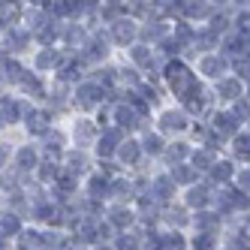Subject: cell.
<instances>
[{
  "instance_id": "obj_38",
  "label": "cell",
  "mask_w": 250,
  "mask_h": 250,
  "mask_svg": "<svg viewBox=\"0 0 250 250\" xmlns=\"http://www.w3.org/2000/svg\"><path fill=\"white\" fill-rule=\"evenodd\" d=\"M235 184L238 190H244V193H250V166H238V172H235Z\"/></svg>"
},
{
  "instance_id": "obj_5",
  "label": "cell",
  "mask_w": 250,
  "mask_h": 250,
  "mask_svg": "<svg viewBox=\"0 0 250 250\" xmlns=\"http://www.w3.org/2000/svg\"><path fill=\"white\" fill-rule=\"evenodd\" d=\"M103 130L94 115H76L73 124H69V142H73V148H84V151H94L97 142H100Z\"/></svg>"
},
{
  "instance_id": "obj_10",
  "label": "cell",
  "mask_w": 250,
  "mask_h": 250,
  "mask_svg": "<svg viewBox=\"0 0 250 250\" xmlns=\"http://www.w3.org/2000/svg\"><path fill=\"white\" fill-rule=\"evenodd\" d=\"M208 124L214 127V133H220L226 142H232V139H235V136L244 130V124H241L235 115H232L229 105H217V109L208 115Z\"/></svg>"
},
{
  "instance_id": "obj_24",
  "label": "cell",
  "mask_w": 250,
  "mask_h": 250,
  "mask_svg": "<svg viewBox=\"0 0 250 250\" xmlns=\"http://www.w3.org/2000/svg\"><path fill=\"white\" fill-rule=\"evenodd\" d=\"M21 232H24V217L3 208V214H0V235H3V241H15Z\"/></svg>"
},
{
  "instance_id": "obj_20",
  "label": "cell",
  "mask_w": 250,
  "mask_h": 250,
  "mask_svg": "<svg viewBox=\"0 0 250 250\" xmlns=\"http://www.w3.org/2000/svg\"><path fill=\"white\" fill-rule=\"evenodd\" d=\"M193 148H196V142H187L184 136L169 139V148H166V154H163V163H166V169H172V166H178V163H190Z\"/></svg>"
},
{
  "instance_id": "obj_41",
  "label": "cell",
  "mask_w": 250,
  "mask_h": 250,
  "mask_svg": "<svg viewBox=\"0 0 250 250\" xmlns=\"http://www.w3.org/2000/svg\"><path fill=\"white\" fill-rule=\"evenodd\" d=\"M247 9H250V0H247Z\"/></svg>"
},
{
  "instance_id": "obj_18",
  "label": "cell",
  "mask_w": 250,
  "mask_h": 250,
  "mask_svg": "<svg viewBox=\"0 0 250 250\" xmlns=\"http://www.w3.org/2000/svg\"><path fill=\"white\" fill-rule=\"evenodd\" d=\"M27 61L24 58H12V55H3V91H19V84L27 73Z\"/></svg>"
},
{
  "instance_id": "obj_36",
  "label": "cell",
  "mask_w": 250,
  "mask_h": 250,
  "mask_svg": "<svg viewBox=\"0 0 250 250\" xmlns=\"http://www.w3.org/2000/svg\"><path fill=\"white\" fill-rule=\"evenodd\" d=\"M229 109H232V115H235V118L244 124V127H250V91H247L244 97H238L235 103L229 105Z\"/></svg>"
},
{
  "instance_id": "obj_28",
  "label": "cell",
  "mask_w": 250,
  "mask_h": 250,
  "mask_svg": "<svg viewBox=\"0 0 250 250\" xmlns=\"http://www.w3.org/2000/svg\"><path fill=\"white\" fill-rule=\"evenodd\" d=\"M220 241H223L220 232L193 229V235H190V250H220Z\"/></svg>"
},
{
  "instance_id": "obj_6",
  "label": "cell",
  "mask_w": 250,
  "mask_h": 250,
  "mask_svg": "<svg viewBox=\"0 0 250 250\" xmlns=\"http://www.w3.org/2000/svg\"><path fill=\"white\" fill-rule=\"evenodd\" d=\"M105 27H109V37H112V45L118 48V55L127 51L130 45H136L139 37H142V21L133 19L130 12H124L121 19H115L112 24H105Z\"/></svg>"
},
{
  "instance_id": "obj_3",
  "label": "cell",
  "mask_w": 250,
  "mask_h": 250,
  "mask_svg": "<svg viewBox=\"0 0 250 250\" xmlns=\"http://www.w3.org/2000/svg\"><path fill=\"white\" fill-rule=\"evenodd\" d=\"M0 48H3V55L27 61L33 55V48H37V37H33L30 27H24V24L3 27V33H0Z\"/></svg>"
},
{
  "instance_id": "obj_33",
  "label": "cell",
  "mask_w": 250,
  "mask_h": 250,
  "mask_svg": "<svg viewBox=\"0 0 250 250\" xmlns=\"http://www.w3.org/2000/svg\"><path fill=\"white\" fill-rule=\"evenodd\" d=\"M223 55L226 58H238V55H244L247 51V37L244 33H238V30H229L226 37H223Z\"/></svg>"
},
{
  "instance_id": "obj_9",
  "label": "cell",
  "mask_w": 250,
  "mask_h": 250,
  "mask_svg": "<svg viewBox=\"0 0 250 250\" xmlns=\"http://www.w3.org/2000/svg\"><path fill=\"white\" fill-rule=\"evenodd\" d=\"M247 91H250V87H247L238 76H232V73L211 84V94H214V103H217V105H232L238 97H244Z\"/></svg>"
},
{
  "instance_id": "obj_2",
  "label": "cell",
  "mask_w": 250,
  "mask_h": 250,
  "mask_svg": "<svg viewBox=\"0 0 250 250\" xmlns=\"http://www.w3.org/2000/svg\"><path fill=\"white\" fill-rule=\"evenodd\" d=\"M193 121L196 118H190V112L178 103V105H166V109H160L154 115V130H160L166 139H178V136H187L190 133Z\"/></svg>"
},
{
  "instance_id": "obj_30",
  "label": "cell",
  "mask_w": 250,
  "mask_h": 250,
  "mask_svg": "<svg viewBox=\"0 0 250 250\" xmlns=\"http://www.w3.org/2000/svg\"><path fill=\"white\" fill-rule=\"evenodd\" d=\"M217 160H220V154H217V151H211V148H205V145H196V148H193V157H190V163L199 169L202 175H208V172H211V166L217 163Z\"/></svg>"
},
{
  "instance_id": "obj_22",
  "label": "cell",
  "mask_w": 250,
  "mask_h": 250,
  "mask_svg": "<svg viewBox=\"0 0 250 250\" xmlns=\"http://www.w3.org/2000/svg\"><path fill=\"white\" fill-rule=\"evenodd\" d=\"M139 139H142V148H145V157H151V160H163V154H166V148H169V139H166L163 133L145 127V130L139 133Z\"/></svg>"
},
{
  "instance_id": "obj_4",
  "label": "cell",
  "mask_w": 250,
  "mask_h": 250,
  "mask_svg": "<svg viewBox=\"0 0 250 250\" xmlns=\"http://www.w3.org/2000/svg\"><path fill=\"white\" fill-rule=\"evenodd\" d=\"M69 55H73V51H66L63 45H37V48H33V55L27 58V63H30V69H37V73H42V76L51 79L66 63Z\"/></svg>"
},
{
  "instance_id": "obj_26",
  "label": "cell",
  "mask_w": 250,
  "mask_h": 250,
  "mask_svg": "<svg viewBox=\"0 0 250 250\" xmlns=\"http://www.w3.org/2000/svg\"><path fill=\"white\" fill-rule=\"evenodd\" d=\"M169 175L175 178V184L181 187V190H187V187H193V184H199L202 178H205L199 169L193 166V163H178V166H172V169H169Z\"/></svg>"
},
{
  "instance_id": "obj_27",
  "label": "cell",
  "mask_w": 250,
  "mask_h": 250,
  "mask_svg": "<svg viewBox=\"0 0 250 250\" xmlns=\"http://www.w3.org/2000/svg\"><path fill=\"white\" fill-rule=\"evenodd\" d=\"M15 247L19 250H45V229L42 226H24V232L15 238Z\"/></svg>"
},
{
  "instance_id": "obj_39",
  "label": "cell",
  "mask_w": 250,
  "mask_h": 250,
  "mask_svg": "<svg viewBox=\"0 0 250 250\" xmlns=\"http://www.w3.org/2000/svg\"><path fill=\"white\" fill-rule=\"evenodd\" d=\"M103 6H127V0H103Z\"/></svg>"
},
{
  "instance_id": "obj_13",
  "label": "cell",
  "mask_w": 250,
  "mask_h": 250,
  "mask_svg": "<svg viewBox=\"0 0 250 250\" xmlns=\"http://www.w3.org/2000/svg\"><path fill=\"white\" fill-rule=\"evenodd\" d=\"M214 193H217V187H211L205 178H202L199 184H193V187H187V190L181 193V202H184L190 211H202V208H211Z\"/></svg>"
},
{
  "instance_id": "obj_29",
  "label": "cell",
  "mask_w": 250,
  "mask_h": 250,
  "mask_svg": "<svg viewBox=\"0 0 250 250\" xmlns=\"http://www.w3.org/2000/svg\"><path fill=\"white\" fill-rule=\"evenodd\" d=\"M229 148H232V160L247 166V163H250V127H244L235 139H232Z\"/></svg>"
},
{
  "instance_id": "obj_17",
  "label": "cell",
  "mask_w": 250,
  "mask_h": 250,
  "mask_svg": "<svg viewBox=\"0 0 250 250\" xmlns=\"http://www.w3.org/2000/svg\"><path fill=\"white\" fill-rule=\"evenodd\" d=\"M235 172H238V163H235V160H232V157H220L217 163L211 166V172L205 175V181H208L211 187L220 190V187H226V184L235 181Z\"/></svg>"
},
{
  "instance_id": "obj_14",
  "label": "cell",
  "mask_w": 250,
  "mask_h": 250,
  "mask_svg": "<svg viewBox=\"0 0 250 250\" xmlns=\"http://www.w3.org/2000/svg\"><path fill=\"white\" fill-rule=\"evenodd\" d=\"M178 190H181V187L175 184V178L169 175V169H166V172L151 175V187H148V193H151V196H154V199L163 205V208L175 202V193H178Z\"/></svg>"
},
{
  "instance_id": "obj_42",
  "label": "cell",
  "mask_w": 250,
  "mask_h": 250,
  "mask_svg": "<svg viewBox=\"0 0 250 250\" xmlns=\"http://www.w3.org/2000/svg\"><path fill=\"white\" fill-rule=\"evenodd\" d=\"M223 250H226V247H223Z\"/></svg>"
},
{
  "instance_id": "obj_12",
  "label": "cell",
  "mask_w": 250,
  "mask_h": 250,
  "mask_svg": "<svg viewBox=\"0 0 250 250\" xmlns=\"http://www.w3.org/2000/svg\"><path fill=\"white\" fill-rule=\"evenodd\" d=\"M172 30H175V21L163 19V15H154V19H145L142 21V42H148V45H160L163 40L172 37Z\"/></svg>"
},
{
  "instance_id": "obj_11",
  "label": "cell",
  "mask_w": 250,
  "mask_h": 250,
  "mask_svg": "<svg viewBox=\"0 0 250 250\" xmlns=\"http://www.w3.org/2000/svg\"><path fill=\"white\" fill-rule=\"evenodd\" d=\"M91 24L87 21H79V19H73V21H63V27H61V45L66 48V51H76L87 42V37H91Z\"/></svg>"
},
{
  "instance_id": "obj_25",
  "label": "cell",
  "mask_w": 250,
  "mask_h": 250,
  "mask_svg": "<svg viewBox=\"0 0 250 250\" xmlns=\"http://www.w3.org/2000/svg\"><path fill=\"white\" fill-rule=\"evenodd\" d=\"M24 12H27L24 0H9V3H0V24H3V27L24 24Z\"/></svg>"
},
{
  "instance_id": "obj_16",
  "label": "cell",
  "mask_w": 250,
  "mask_h": 250,
  "mask_svg": "<svg viewBox=\"0 0 250 250\" xmlns=\"http://www.w3.org/2000/svg\"><path fill=\"white\" fill-rule=\"evenodd\" d=\"M94 151H84V148H69L66 154H63V169L66 172H73V175H79V178H87L91 175V166H94Z\"/></svg>"
},
{
  "instance_id": "obj_40",
  "label": "cell",
  "mask_w": 250,
  "mask_h": 250,
  "mask_svg": "<svg viewBox=\"0 0 250 250\" xmlns=\"http://www.w3.org/2000/svg\"><path fill=\"white\" fill-rule=\"evenodd\" d=\"M214 3H217L220 9H226V6H232V0H214Z\"/></svg>"
},
{
  "instance_id": "obj_8",
  "label": "cell",
  "mask_w": 250,
  "mask_h": 250,
  "mask_svg": "<svg viewBox=\"0 0 250 250\" xmlns=\"http://www.w3.org/2000/svg\"><path fill=\"white\" fill-rule=\"evenodd\" d=\"M24 130L30 139H45L51 130H55V109H48L45 103H30L27 115H24Z\"/></svg>"
},
{
  "instance_id": "obj_35",
  "label": "cell",
  "mask_w": 250,
  "mask_h": 250,
  "mask_svg": "<svg viewBox=\"0 0 250 250\" xmlns=\"http://www.w3.org/2000/svg\"><path fill=\"white\" fill-rule=\"evenodd\" d=\"M232 76H238V79L250 87V48L244 51V55L232 58Z\"/></svg>"
},
{
  "instance_id": "obj_23",
  "label": "cell",
  "mask_w": 250,
  "mask_h": 250,
  "mask_svg": "<svg viewBox=\"0 0 250 250\" xmlns=\"http://www.w3.org/2000/svg\"><path fill=\"white\" fill-rule=\"evenodd\" d=\"M223 214L217 208H202V211H193V229H202V232H223Z\"/></svg>"
},
{
  "instance_id": "obj_15",
  "label": "cell",
  "mask_w": 250,
  "mask_h": 250,
  "mask_svg": "<svg viewBox=\"0 0 250 250\" xmlns=\"http://www.w3.org/2000/svg\"><path fill=\"white\" fill-rule=\"evenodd\" d=\"M118 163L127 169V172H133V169H139L142 166V160H145V148H142V139L139 136H127L121 142V148H118Z\"/></svg>"
},
{
  "instance_id": "obj_7",
  "label": "cell",
  "mask_w": 250,
  "mask_h": 250,
  "mask_svg": "<svg viewBox=\"0 0 250 250\" xmlns=\"http://www.w3.org/2000/svg\"><path fill=\"white\" fill-rule=\"evenodd\" d=\"M196 73H199L202 82H220L223 76L232 73V58H226L223 51H202L199 58H196Z\"/></svg>"
},
{
  "instance_id": "obj_21",
  "label": "cell",
  "mask_w": 250,
  "mask_h": 250,
  "mask_svg": "<svg viewBox=\"0 0 250 250\" xmlns=\"http://www.w3.org/2000/svg\"><path fill=\"white\" fill-rule=\"evenodd\" d=\"M105 217H109V223H112L118 232L136 229V226H139V211H136L133 205H118V202H112L109 211H105Z\"/></svg>"
},
{
  "instance_id": "obj_37",
  "label": "cell",
  "mask_w": 250,
  "mask_h": 250,
  "mask_svg": "<svg viewBox=\"0 0 250 250\" xmlns=\"http://www.w3.org/2000/svg\"><path fill=\"white\" fill-rule=\"evenodd\" d=\"M232 15H235V30L244 33V37L250 40V9H232Z\"/></svg>"
},
{
  "instance_id": "obj_34",
  "label": "cell",
  "mask_w": 250,
  "mask_h": 250,
  "mask_svg": "<svg viewBox=\"0 0 250 250\" xmlns=\"http://www.w3.org/2000/svg\"><path fill=\"white\" fill-rule=\"evenodd\" d=\"M208 27L214 33H220V37H226L229 30H235V15H232V9H217V15L208 21Z\"/></svg>"
},
{
  "instance_id": "obj_1",
  "label": "cell",
  "mask_w": 250,
  "mask_h": 250,
  "mask_svg": "<svg viewBox=\"0 0 250 250\" xmlns=\"http://www.w3.org/2000/svg\"><path fill=\"white\" fill-rule=\"evenodd\" d=\"M199 82H202V79H199V73H196V66H193L190 61H184V58H172V61H166V66H163V79H160V84H163L166 91L175 97V103L181 100V97H187Z\"/></svg>"
},
{
  "instance_id": "obj_19",
  "label": "cell",
  "mask_w": 250,
  "mask_h": 250,
  "mask_svg": "<svg viewBox=\"0 0 250 250\" xmlns=\"http://www.w3.org/2000/svg\"><path fill=\"white\" fill-rule=\"evenodd\" d=\"M217 3L214 0H184V19L193 24H208L217 15Z\"/></svg>"
},
{
  "instance_id": "obj_32",
  "label": "cell",
  "mask_w": 250,
  "mask_h": 250,
  "mask_svg": "<svg viewBox=\"0 0 250 250\" xmlns=\"http://www.w3.org/2000/svg\"><path fill=\"white\" fill-rule=\"evenodd\" d=\"M160 244H163V250H190V238L181 229H169V226L160 232Z\"/></svg>"
},
{
  "instance_id": "obj_31",
  "label": "cell",
  "mask_w": 250,
  "mask_h": 250,
  "mask_svg": "<svg viewBox=\"0 0 250 250\" xmlns=\"http://www.w3.org/2000/svg\"><path fill=\"white\" fill-rule=\"evenodd\" d=\"M223 48V37L220 33H214L208 24H199V40H196V51H220Z\"/></svg>"
}]
</instances>
